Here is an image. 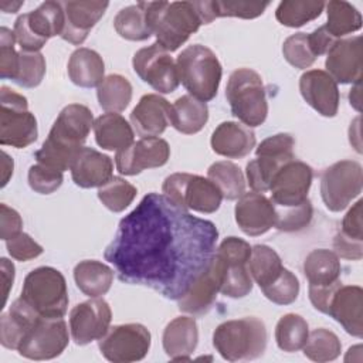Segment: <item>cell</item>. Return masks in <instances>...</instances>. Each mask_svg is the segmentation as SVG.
<instances>
[{"label": "cell", "instance_id": "cell-53", "mask_svg": "<svg viewBox=\"0 0 363 363\" xmlns=\"http://www.w3.org/2000/svg\"><path fill=\"white\" fill-rule=\"evenodd\" d=\"M295 139L289 133H277L264 139L255 149L257 156L269 155L279 157H295L294 156Z\"/></svg>", "mask_w": 363, "mask_h": 363}, {"label": "cell", "instance_id": "cell-1", "mask_svg": "<svg viewBox=\"0 0 363 363\" xmlns=\"http://www.w3.org/2000/svg\"><path fill=\"white\" fill-rule=\"evenodd\" d=\"M217 238L213 221L152 191L121 220L104 257L121 281L177 301L210 265Z\"/></svg>", "mask_w": 363, "mask_h": 363}, {"label": "cell", "instance_id": "cell-8", "mask_svg": "<svg viewBox=\"0 0 363 363\" xmlns=\"http://www.w3.org/2000/svg\"><path fill=\"white\" fill-rule=\"evenodd\" d=\"M251 255L250 244L238 237L224 238L216 248L214 261L217 264L221 286L220 292L228 298H244L252 291V278L248 269Z\"/></svg>", "mask_w": 363, "mask_h": 363}, {"label": "cell", "instance_id": "cell-13", "mask_svg": "<svg viewBox=\"0 0 363 363\" xmlns=\"http://www.w3.org/2000/svg\"><path fill=\"white\" fill-rule=\"evenodd\" d=\"M150 332L140 323L109 326L98 340L102 356L113 363H132L145 359L150 349Z\"/></svg>", "mask_w": 363, "mask_h": 363}, {"label": "cell", "instance_id": "cell-28", "mask_svg": "<svg viewBox=\"0 0 363 363\" xmlns=\"http://www.w3.org/2000/svg\"><path fill=\"white\" fill-rule=\"evenodd\" d=\"M163 350L174 362H187L199 343L197 322L191 316H177L170 320L162 336Z\"/></svg>", "mask_w": 363, "mask_h": 363}, {"label": "cell", "instance_id": "cell-47", "mask_svg": "<svg viewBox=\"0 0 363 363\" xmlns=\"http://www.w3.org/2000/svg\"><path fill=\"white\" fill-rule=\"evenodd\" d=\"M275 213L277 218L274 227L284 233H294L301 231L311 224L313 217V207L308 199L298 206L275 207Z\"/></svg>", "mask_w": 363, "mask_h": 363}, {"label": "cell", "instance_id": "cell-10", "mask_svg": "<svg viewBox=\"0 0 363 363\" xmlns=\"http://www.w3.org/2000/svg\"><path fill=\"white\" fill-rule=\"evenodd\" d=\"M162 193L182 210H193L203 214L216 213L223 196L208 179L191 173H173L162 184Z\"/></svg>", "mask_w": 363, "mask_h": 363}, {"label": "cell", "instance_id": "cell-15", "mask_svg": "<svg viewBox=\"0 0 363 363\" xmlns=\"http://www.w3.org/2000/svg\"><path fill=\"white\" fill-rule=\"evenodd\" d=\"M132 65L138 77L159 94H172L180 84L176 61L156 43L138 50Z\"/></svg>", "mask_w": 363, "mask_h": 363}, {"label": "cell", "instance_id": "cell-2", "mask_svg": "<svg viewBox=\"0 0 363 363\" xmlns=\"http://www.w3.org/2000/svg\"><path fill=\"white\" fill-rule=\"evenodd\" d=\"M94 128V115L82 104H69L61 109L43 146L34 153L37 163L65 172Z\"/></svg>", "mask_w": 363, "mask_h": 363}, {"label": "cell", "instance_id": "cell-9", "mask_svg": "<svg viewBox=\"0 0 363 363\" xmlns=\"http://www.w3.org/2000/svg\"><path fill=\"white\" fill-rule=\"evenodd\" d=\"M65 26V13L61 1L48 0L14 21L13 33L23 51H40L45 43L61 35Z\"/></svg>", "mask_w": 363, "mask_h": 363}, {"label": "cell", "instance_id": "cell-37", "mask_svg": "<svg viewBox=\"0 0 363 363\" xmlns=\"http://www.w3.org/2000/svg\"><path fill=\"white\" fill-rule=\"evenodd\" d=\"M328 21L325 28L328 33L339 40L347 34H352L362 27V16L357 9L345 0H332L325 3Z\"/></svg>", "mask_w": 363, "mask_h": 363}, {"label": "cell", "instance_id": "cell-27", "mask_svg": "<svg viewBox=\"0 0 363 363\" xmlns=\"http://www.w3.org/2000/svg\"><path fill=\"white\" fill-rule=\"evenodd\" d=\"M257 139L251 128L240 122H221L213 132L210 145L211 149L228 159H241L251 153Z\"/></svg>", "mask_w": 363, "mask_h": 363}, {"label": "cell", "instance_id": "cell-35", "mask_svg": "<svg viewBox=\"0 0 363 363\" xmlns=\"http://www.w3.org/2000/svg\"><path fill=\"white\" fill-rule=\"evenodd\" d=\"M199 16L203 24H210L218 17H240V18H255L259 17L269 6L268 1H194Z\"/></svg>", "mask_w": 363, "mask_h": 363}, {"label": "cell", "instance_id": "cell-19", "mask_svg": "<svg viewBox=\"0 0 363 363\" xmlns=\"http://www.w3.org/2000/svg\"><path fill=\"white\" fill-rule=\"evenodd\" d=\"M325 67L336 84L360 82L363 68L362 35L336 40L326 52Z\"/></svg>", "mask_w": 363, "mask_h": 363}, {"label": "cell", "instance_id": "cell-31", "mask_svg": "<svg viewBox=\"0 0 363 363\" xmlns=\"http://www.w3.org/2000/svg\"><path fill=\"white\" fill-rule=\"evenodd\" d=\"M67 71L71 82L81 88H98L105 78L102 57L86 47H79L69 55Z\"/></svg>", "mask_w": 363, "mask_h": 363}, {"label": "cell", "instance_id": "cell-45", "mask_svg": "<svg viewBox=\"0 0 363 363\" xmlns=\"http://www.w3.org/2000/svg\"><path fill=\"white\" fill-rule=\"evenodd\" d=\"M136 194L138 189L119 176H113L104 186L98 187V199L108 210L113 213H121L129 207Z\"/></svg>", "mask_w": 363, "mask_h": 363}, {"label": "cell", "instance_id": "cell-56", "mask_svg": "<svg viewBox=\"0 0 363 363\" xmlns=\"http://www.w3.org/2000/svg\"><path fill=\"white\" fill-rule=\"evenodd\" d=\"M333 250L337 257L359 261L363 257V241L346 237L339 231L333 238Z\"/></svg>", "mask_w": 363, "mask_h": 363}, {"label": "cell", "instance_id": "cell-48", "mask_svg": "<svg viewBox=\"0 0 363 363\" xmlns=\"http://www.w3.org/2000/svg\"><path fill=\"white\" fill-rule=\"evenodd\" d=\"M264 296L277 305H289L299 295V281L294 272L284 267L279 277L261 289Z\"/></svg>", "mask_w": 363, "mask_h": 363}, {"label": "cell", "instance_id": "cell-50", "mask_svg": "<svg viewBox=\"0 0 363 363\" xmlns=\"http://www.w3.org/2000/svg\"><path fill=\"white\" fill-rule=\"evenodd\" d=\"M28 186L40 194H51L62 184V172L44 166L41 163L33 164L28 169Z\"/></svg>", "mask_w": 363, "mask_h": 363}, {"label": "cell", "instance_id": "cell-3", "mask_svg": "<svg viewBox=\"0 0 363 363\" xmlns=\"http://www.w3.org/2000/svg\"><path fill=\"white\" fill-rule=\"evenodd\" d=\"M145 9L156 44L169 52L182 47L203 24L194 1H145Z\"/></svg>", "mask_w": 363, "mask_h": 363}, {"label": "cell", "instance_id": "cell-61", "mask_svg": "<svg viewBox=\"0 0 363 363\" xmlns=\"http://www.w3.org/2000/svg\"><path fill=\"white\" fill-rule=\"evenodd\" d=\"M24 4V1H9V0H3L1 3H0V9H1V11H4V13H17L18 11V9L21 7Z\"/></svg>", "mask_w": 363, "mask_h": 363}, {"label": "cell", "instance_id": "cell-46", "mask_svg": "<svg viewBox=\"0 0 363 363\" xmlns=\"http://www.w3.org/2000/svg\"><path fill=\"white\" fill-rule=\"evenodd\" d=\"M45 75V58L40 51H20L18 68L13 82L23 88H35Z\"/></svg>", "mask_w": 363, "mask_h": 363}, {"label": "cell", "instance_id": "cell-38", "mask_svg": "<svg viewBox=\"0 0 363 363\" xmlns=\"http://www.w3.org/2000/svg\"><path fill=\"white\" fill-rule=\"evenodd\" d=\"M115 31L129 41H145L152 35L146 18L145 1L123 7L113 18Z\"/></svg>", "mask_w": 363, "mask_h": 363}, {"label": "cell", "instance_id": "cell-59", "mask_svg": "<svg viewBox=\"0 0 363 363\" xmlns=\"http://www.w3.org/2000/svg\"><path fill=\"white\" fill-rule=\"evenodd\" d=\"M13 169H14V162L13 159L3 150L1 152V187H4L10 177L13 176Z\"/></svg>", "mask_w": 363, "mask_h": 363}, {"label": "cell", "instance_id": "cell-16", "mask_svg": "<svg viewBox=\"0 0 363 363\" xmlns=\"http://www.w3.org/2000/svg\"><path fill=\"white\" fill-rule=\"evenodd\" d=\"M313 179V170L309 164L292 159L281 166L272 177L269 190L271 201L275 207L298 206L308 200V191Z\"/></svg>", "mask_w": 363, "mask_h": 363}, {"label": "cell", "instance_id": "cell-6", "mask_svg": "<svg viewBox=\"0 0 363 363\" xmlns=\"http://www.w3.org/2000/svg\"><path fill=\"white\" fill-rule=\"evenodd\" d=\"M225 98L233 115L245 126L255 128L268 116V102L261 75L251 68H238L228 77Z\"/></svg>", "mask_w": 363, "mask_h": 363}, {"label": "cell", "instance_id": "cell-14", "mask_svg": "<svg viewBox=\"0 0 363 363\" xmlns=\"http://www.w3.org/2000/svg\"><path fill=\"white\" fill-rule=\"evenodd\" d=\"M68 342V326L62 318L40 316L23 337L17 352L26 359L50 360L60 356Z\"/></svg>", "mask_w": 363, "mask_h": 363}, {"label": "cell", "instance_id": "cell-21", "mask_svg": "<svg viewBox=\"0 0 363 363\" xmlns=\"http://www.w3.org/2000/svg\"><path fill=\"white\" fill-rule=\"evenodd\" d=\"M299 91L305 102L319 115L336 116L340 94L336 81L323 69H309L299 78Z\"/></svg>", "mask_w": 363, "mask_h": 363}, {"label": "cell", "instance_id": "cell-43", "mask_svg": "<svg viewBox=\"0 0 363 363\" xmlns=\"http://www.w3.org/2000/svg\"><path fill=\"white\" fill-rule=\"evenodd\" d=\"M295 157H279L269 155H259L254 160L247 163L245 176L252 191L265 193L269 190L272 177L281 169L282 164Z\"/></svg>", "mask_w": 363, "mask_h": 363}, {"label": "cell", "instance_id": "cell-36", "mask_svg": "<svg viewBox=\"0 0 363 363\" xmlns=\"http://www.w3.org/2000/svg\"><path fill=\"white\" fill-rule=\"evenodd\" d=\"M248 269L252 281L262 289L274 282L284 269L282 259L278 252L264 244L251 247Z\"/></svg>", "mask_w": 363, "mask_h": 363}, {"label": "cell", "instance_id": "cell-57", "mask_svg": "<svg viewBox=\"0 0 363 363\" xmlns=\"http://www.w3.org/2000/svg\"><path fill=\"white\" fill-rule=\"evenodd\" d=\"M308 40H309L312 52L315 54L316 58L323 55V54H326L329 51V48L333 45V43L336 41V38H333L328 33L325 26H320L316 30H313L312 33H309L308 34Z\"/></svg>", "mask_w": 363, "mask_h": 363}, {"label": "cell", "instance_id": "cell-32", "mask_svg": "<svg viewBox=\"0 0 363 363\" xmlns=\"http://www.w3.org/2000/svg\"><path fill=\"white\" fill-rule=\"evenodd\" d=\"M74 279L84 295L99 298L111 289L113 269L101 261L84 259L74 267Z\"/></svg>", "mask_w": 363, "mask_h": 363}, {"label": "cell", "instance_id": "cell-5", "mask_svg": "<svg viewBox=\"0 0 363 363\" xmlns=\"http://www.w3.org/2000/svg\"><path fill=\"white\" fill-rule=\"evenodd\" d=\"M179 79L189 95L208 102L216 98L223 75L217 55L203 44L186 47L176 60Z\"/></svg>", "mask_w": 363, "mask_h": 363}, {"label": "cell", "instance_id": "cell-20", "mask_svg": "<svg viewBox=\"0 0 363 363\" xmlns=\"http://www.w3.org/2000/svg\"><path fill=\"white\" fill-rule=\"evenodd\" d=\"M234 216L240 230L250 237L265 234L275 225L277 218L274 203L264 193L257 191L244 193L238 199Z\"/></svg>", "mask_w": 363, "mask_h": 363}, {"label": "cell", "instance_id": "cell-25", "mask_svg": "<svg viewBox=\"0 0 363 363\" xmlns=\"http://www.w3.org/2000/svg\"><path fill=\"white\" fill-rule=\"evenodd\" d=\"M69 170L74 183L82 189L101 187L113 177L112 159L86 146L78 152Z\"/></svg>", "mask_w": 363, "mask_h": 363}, {"label": "cell", "instance_id": "cell-40", "mask_svg": "<svg viewBox=\"0 0 363 363\" xmlns=\"http://www.w3.org/2000/svg\"><path fill=\"white\" fill-rule=\"evenodd\" d=\"M99 106L106 112H122L132 99V85L128 78L119 74H111L96 88Z\"/></svg>", "mask_w": 363, "mask_h": 363}, {"label": "cell", "instance_id": "cell-4", "mask_svg": "<svg viewBox=\"0 0 363 363\" xmlns=\"http://www.w3.org/2000/svg\"><path fill=\"white\" fill-rule=\"evenodd\" d=\"M265 323L255 316H244L220 323L213 333V346L228 362H248L264 354Z\"/></svg>", "mask_w": 363, "mask_h": 363}, {"label": "cell", "instance_id": "cell-18", "mask_svg": "<svg viewBox=\"0 0 363 363\" xmlns=\"http://www.w3.org/2000/svg\"><path fill=\"white\" fill-rule=\"evenodd\" d=\"M170 157V146L162 138H142L116 152L115 164L121 174L135 176L146 169L160 167Z\"/></svg>", "mask_w": 363, "mask_h": 363}, {"label": "cell", "instance_id": "cell-49", "mask_svg": "<svg viewBox=\"0 0 363 363\" xmlns=\"http://www.w3.org/2000/svg\"><path fill=\"white\" fill-rule=\"evenodd\" d=\"M282 54L288 64L299 69H306L316 61L306 33L289 35L282 44Z\"/></svg>", "mask_w": 363, "mask_h": 363}, {"label": "cell", "instance_id": "cell-55", "mask_svg": "<svg viewBox=\"0 0 363 363\" xmlns=\"http://www.w3.org/2000/svg\"><path fill=\"white\" fill-rule=\"evenodd\" d=\"M362 200H357L352 208L346 213L342 220V230L340 233L346 237L363 241V223H362Z\"/></svg>", "mask_w": 363, "mask_h": 363}, {"label": "cell", "instance_id": "cell-11", "mask_svg": "<svg viewBox=\"0 0 363 363\" xmlns=\"http://www.w3.org/2000/svg\"><path fill=\"white\" fill-rule=\"evenodd\" d=\"M37 136V119L28 111L27 98L3 85L0 88V143L23 149L34 143Z\"/></svg>", "mask_w": 363, "mask_h": 363}, {"label": "cell", "instance_id": "cell-26", "mask_svg": "<svg viewBox=\"0 0 363 363\" xmlns=\"http://www.w3.org/2000/svg\"><path fill=\"white\" fill-rule=\"evenodd\" d=\"M221 278L214 261V257L210 265L200 274V277L191 284L189 291L177 299V306L182 312L190 315H204L207 313L213 303L216 302L217 294L220 292Z\"/></svg>", "mask_w": 363, "mask_h": 363}, {"label": "cell", "instance_id": "cell-23", "mask_svg": "<svg viewBox=\"0 0 363 363\" xmlns=\"http://www.w3.org/2000/svg\"><path fill=\"white\" fill-rule=\"evenodd\" d=\"M172 105L159 94L143 95L130 112V123L140 138H159L170 125Z\"/></svg>", "mask_w": 363, "mask_h": 363}, {"label": "cell", "instance_id": "cell-42", "mask_svg": "<svg viewBox=\"0 0 363 363\" xmlns=\"http://www.w3.org/2000/svg\"><path fill=\"white\" fill-rule=\"evenodd\" d=\"M325 9L323 1L313 0H284L278 4L275 17L285 27H302L318 18Z\"/></svg>", "mask_w": 363, "mask_h": 363}, {"label": "cell", "instance_id": "cell-22", "mask_svg": "<svg viewBox=\"0 0 363 363\" xmlns=\"http://www.w3.org/2000/svg\"><path fill=\"white\" fill-rule=\"evenodd\" d=\"M326 315L332 316L354 337L363 336V289L359 285H339L330 296Z\"/></svg>", "mask_w": 363, "mask_h": 363}, {"label": "cell", "instance_id": "cell-41", "mask_svg": "<svg viewBox=\"0 0 363 363\" xmlns=\"http://www.w3.org/2000/svg\"><path fill=\"white\" fill-rule=\"evenodd\" d=\"M309 336L308 322L298 313H286L279 318L275 326V342L284 352H298Z\"/></svg>", "mask_w": 363, "mask_h": 363}, {"label": "cell", "instance_id": "cell-17", "mask_svg": "<svg viewBox=\"0 0 363 363\" xmlns=\"http://www.w3.org/2000/svg\"><path fill=\"white\" fill-rule=\"evenodd\" d=\"M111 320V306L101 296L79 302L69 312L71 337L78 346L99 340L108 332Z\"/></svg>", "mask_w": 363, "mask_h": 363}, {"label": "cell", "instance_id": "cell-51", "mask_svg": "<svg viewBox=\"0 0 363 363\" xmlns=\"http://www.w3.org/2000/svg\"><path fill=\"white\" fill-rule=\"evenodd\" d=\"M14 33L7 28H0V77L3 79H14L18 68V52L14 48Z\"/></svg>", "mask_w": 363, "mask_h": 363}, {"label": "cell", "instance_id": "cell-60", "mask_svg": "<svg viewBox=\"0 0 363 363\" xmlns=\"http://www.w3.org/2000/svg\"><path fill=\"white\" fill-rule=\"evenodd\" d=\"M360 89H362V85L360 82H356L353 84L350 92H349V102L350 105L360 112V101H362V96H360Z\"/></svg>", "mask_w": 363, "mask_h": 363}, {"label": "cell", "instance_id": "cell-7", "mask_svg": "<svg viewBox=\"0 0 363 363\" xmlns=\"http://www.w3.org/2000/svg\"><path fill=\"white\" fill-rule=\"evenodd\" d=\"M20 298L40 316L62 318L68 308L65 278L52 267H38L26 275Z\"/></svg>", "mask_w": 363, "mask_h": 363}, {"label": "cell", "instance_id": "cell-24", "mask_svg": "<svg viewBox=\"0 0 363 363\" xmlns=\"http://www.w3.org/2000/svg\"><path fill=\"white\" fill-rule=\"evenodd\" d=\"M108 6V1H62L65 26L60 37L74 45H81Z\"/></svg>", "mask_w": 363, "mask_h": 363}, {"label": "cell", "instance_id": "cell-52", "mask_svg": "<svg viewBox=\"0 0 363 363\" xmlns=\"http://www.w3.org/2000/svg\"><path fill=\"white\" fill-rule=\"evenodd\" d=\"M6 248L11 255V258L21 262L34 259L38 255H41L44 251V248L34 238H31L27 233H23V231L16 237L7 240Z\"/></svg>", "mask_w": 363, "mask_h": 363}, {"label": "cell", "instance_id": "cell-30", "mask_svg": "<svg viewBox=\"0 0 363 363\" xmlns=\"http://www.w3.org/2000/svg\"><path fill=\"white\" fill-rule=\"evenodd\" d=\"M95 140L105 150L119 152L133 143L132 125L118 112H106L94 121Z\"/></svg>", "mask_w": 363, "mask_h": 363}, {"label": "cell", "instance_id": "cell-44", "mask_svg": "<svg viewBox=\"0 0 363 363\" xmlns=\"http://www.w3.org/2000/svg\"><path fill=\"white\" fill-rule=\"evenodd\" d=\"M303 354L318 363L332 362L339 357L342 352V343L336 333L326 328H318L312 330L303 345Z\"/></svg>", "mask_w": 363, "mask_h": 363}, {"label": "cell", "instance_id": "cell-39", "mask_svg": "<svg viewBox=\"0 0 363 363\" xmlns=\"http://www.w3.org/2000/svg\"><path fill=\"white\" fill-rule=\"evenodd\" d=\"M207 177L217 186L223 199L237 200L245 193V177L238 164L230 160L213 163L207 170Z\"/></svg>", "mask_w": 363, "mask_h": 363}, {"label": "cell", "instance_id": "cell-33", "mask_svg": "<svg viewBox=\"0 0 363 363\" xmlns=\"http://www.w3.org/2000/svg\"><path fill=\"white\" fill-rule=\"evenodd\" d=\"M340 261L335 251L312 250L303 261V275L311 286H328L340 281Z\"/></svg>", "mask_w": 363, "mask_h": 363}, {"label": "cell", "instance_id": "cell-54", "mask_svg": "<svg viewBox=\"0 0 363 363\" xmlns=\"http://www.w3.org/2000/svg\"><path fill=\"white\" fill-rule=\"evenodd\" d=\"M21 216L7 204H0V238L7 241L21 233Z\"/></svg>", "mask_w": 363, "mask_h": 363}, {"label": "cell", "instance_id": "cell-29", "mask_svg": "<svg viewBox=\"0 0 363 363\" xmlns=\"http://www.w3.org/2000/svg\"><path fill=\"white\" fill-rule=\"evenodd\" d=\"M40 315L23 299L13 301L10 309L0 316V343L6 349L17 350L23 337Z\"/></svg>", "mask_w": 363, "mask_h": 363}, {"label": "cell", "instance_id": "cell-12", "mask_svg": "<svg viewBox=\"0 0 363 363\" xmlns=\"http://www.w3.org/2000/svg\"><path fill=\"white\" fill-rule=\"evenodd\" d=\"M363 169L356 160H339L326 167L320 176V197L328 210H345L360 193Z\"/></svg>", "mask_w": 363, "mask_h": 363}, {"label": "cell", "instance_id": "cell-34", "mask_svg": "<svg viewBox=\"0 0 363 363\" xmlns=\"http://www.w3.org/2000/svg\"><path fill=\"white\" fill-rule=\"evenodd\" d=\"M208 121L207 104L191 96L183 95L172 105L170 125L184 135L200 132Z\"/></svg>", "mask_w": 363, "mask_h": 363}, {"label": "cell", "instance_id": "cell-58", "mask_svg": "<svg viewBox=\"0 0 363 363\" xmlns=\"http://www.w3.org/2000/svg\"><path fill=\"white\" fill-rule=\"evenodd\" d=\"M0 274H1V286H3V306L6 305L7 299H9V292L13 286V282H14V264L11 261H9L7 258H1L0 259ZM1 306V308H3Z\"/></svg>", "mask_w": 363, "mask_h": 363}]
</instances>
